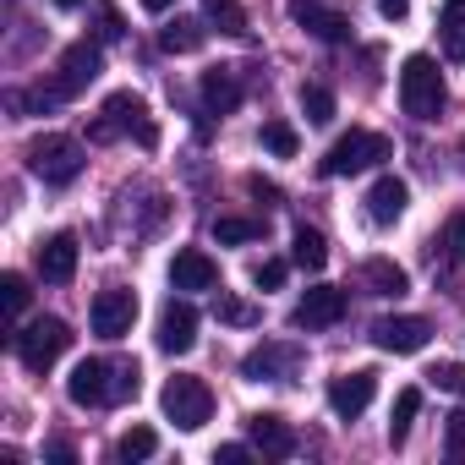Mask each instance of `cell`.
<instances>
[{
  "instance_id": "obj_1",
  "label": "cell",
  "mask_w": 465,
  "mask_h": 465,
  "mask_svg": "<svg viewBox=\"0 0 465 465\" xmlns=\"http://www.w3.org/2000/svg\"><path fill=\"white\" fill-rule=\"evenodd\" d=\"M400 104L411 121H438L443 110V72L432 55H405L400 66Z\"/></svg>"
},
{
  "instance_id": "obj_2",
  "label": "cell",
  "mask_w": 465,
  "mask_h": 465,
  "mask_svg": "<svg viewBox=\"0 0 465 465\" xmlns=\"http://www.w3.org/2000/svg\"><path fill=\"white\" fill-rule=\"evenodd\" d=\"M394 153V143L383 137V132H367V126H351L329 153H323V175H361V170H372V164H383Z\"/></svg>"
},
{
  "instance_id": "obj_3",
  "label": "cell",
  "mask_w": 465,
  "mask_h": 465,
  "mask_svg": "<svg viewBox=\"0 0 465 465\" xmlns=\"http://www.w3.org/2000/svg\"><path fill=\"white\" fill-rule=\"evenodd\" d=\"M28 170H34L45 186H72V181L83 175V148H77L72 137H61V132H45V137L28 143Z\"/></svg>"
},
{
  "instance_id": "obj_4",
  "label": "cell",
  "mask_w": 465,
  "mask_h": 465,
  "mask_svg": "<svg viewBox=\"0 0 465 465\" xmlns=\"http://www.w3.org/2000/svg\"><path fill=\"white\" fill-rule=\"evenodd\" d=\"M121 132H137V143H143V148H153V143H159V126L148 121V110H143V99H137V94H110V99H104V115L94 121V132H88V137H94V143H115Z\"/></svg>"
},
{
  "instance_id": "obj_5",
  "label": "cell",
  "mask_w": 465,
  "mask_h": 465,
  "mask_svg": "<svg viewBox=\"0 0 465 465\" xmlns=\"http://www.w3.org/2000/svg\"><path fill=\"white\" fill-rule=\"evenodd\" d=\"M12 345H17V361H23L28 372H50V367L66 356L72 329H66L61 318H34L23 334H12Z\"/></svg>"
},
{
  "instance_id": "obj_6",
  "label": "cell",
  "mask_w": 465,
  "mask_h": 465,
  "mask_svg": "<svg viewBox=\"0 0 465 465\" xmlns=\"http://www.w3.org/2000/svg\"><path fill=\"white\" fill-rule=\"evenodd\" d=\"M159 405H164V416H170L175 427L197 432V427L213 416V389H208L203 378H186V372H175V378L159 389Z\"/></svg>"
},
{
  "instance_id": "obj_7",
  "label": "cell",
  "mask_w": 465,
  "mask_h": 465,
  "mask_svg": "<svg viewBox=\"0 0 465 465\" xmlns=\"http://www.w3.org/2000/svg\"><path fill=\"white\" fill-rule=\"evenodd\" d=\"M99 66H104V55H99V39H77L66 55H61V66H55V94L61 99H77L94 77H99Z\"/></svg>"
},
{
  "instance_id": "obj_8",
  "label": "cell",
  "mask_w": 465,
  "mask_h": 465,
  "mask_svg": "<svg viewBox=\"0 0 465 465\" xmlns=\"http://www.w3.org/2000/svg\"><path fill=\"white\" fill-rule=\"evenodd\" d=\"M132 323H137V296L126 285H110L94 296V334L99 340H121V334H132Z\"/></svg>"
},
{
  "instance_id": "obj_9",
  "label": "cell",
  "mask_w": 465,
  "mask_h": 465,
  "mask_svg": "<svg viewBox=\"0 0 465 465\" xmlns=\"http://www.w3.org/2000/svg\"><path fill=\"white\" fill-rule=\"evenodd\" d=\"M291 17H296L312 39H323V45L351 39V17L334 6V0H291Z\"/></svg>"
},
{
  "instance_id": "obj_10",
  "label": "cell",
  "mask_w": 465,
  "mask_h": 465,
  "mask_svg": "<svg viewBox=\"0 0 465 465\" xmlns=\"http://www.w3.org/2000/svg\"><path fill=\"white\" fill-rule=\"evenodd\" d=\"M242 372L252 378V383H291L296 372H302V351L296 345H258L247 361H242Z\"/></svg>"
},
{
  "instance_id": "obj_11",
  "label": "cell",
  "mask_w": 465,
  "mask_h": 465,
  "mask_svg": "<svg viewBox=\"0 0 465 465\" xmlns=\"http://www.w3.org/2000/svg\"><path fill=\"white\" fill-rule=\"evenodd\" d=\"M432 340V323L427 318H378L372 323V345L389 351V356H411Z\"/></svg>"
},
{
  "instance_id": "obj_12",
  "label": "cell",
  "mask_w": 465,
  "mask_h": 465,
  "mask_svg": "<svg viewBox=\"0 0 465 465\" xmlns=\"http://www.w3.org/2000/svg\"><path fill=\"white\" fill-rule=\"evenodd\" d=\"M372 394H378V372H340L334 383H329V411L340 416V421H351V416H361L367 405H372Z\"/></svg>"
},
{
  "instance_id": "obj_13",
  "label": "cell",
  "mask_w": 465,
  "mask_h": 465,
  "mask_svg": "<svg viewBox=\"0 0 465 465\" xmlns=\"http://www.w3.org/2000/svg\"><path fill=\"white\" fill-rule=\"evenodd\" d=\"M345 318V291H334V285H312L302 302H296V329H334Z\"/></svg>"
},
{
  "instance_id": "obj_14",
  "label": "cell",
  "mask_w": 465,
  "mask_h": 465,
  "mask_svg": "<svg viewBox=\"0 0 465 465\" xmlns=\"http://www.w3.org/2000/svg\"><path fill=\"white\" fill-rule=\"evenodd\" d=\"M159 351H170V356H186L192 345H197V312H192V302H164V312H159Z\"/></svg>"
},
{
  "instance_id": "obj_15",
  "label": "cell",
  "mask_w": 465,
  "mask_h": 465,
  "mask_svg": "<svg viewBox=\"0 0 465 465\" xmlns=\"http://www.w3.org/2000/svg\"><path fill=\"white\" fill-rule=\"evenodd\" d=\"M77 236H72V230H55V236L50 242H39V280L45 285H66L72 274H77Z\"/></svg>"
},
{
  "instance_id": "obj_16",
  "label": "cell",
  "mask_w": 465,
  "mask_h": 465,
  "mask_svg": "<svg viewBox=\"0 0 465 465\" xmlns=\"http://www.w3.org/2000/svg\"><path fill=\"white\" fill-rule=\"evenodd\" d=\"M72 405H110V361H77L66 378Z\"/></svg>"
},
{
  "instance_id": "obj_17",
  "label": "cell",
  "mask_w": 465,
  "mask_h": 465,
  "mask_svg": "<svg viewBox=\"0 0 465 465\" xmlns=\"http://www.w3.org/2000/svg\"><path fill=\"white\" fill-rule=\"evenodd\" d=\"M247 427H252V449H258V454H269V460H291V454H296V432H291L285 416L263 411V416H252Z\"/></svg>"
},
{
  "instance_id": "obj_18",
  "label": "cell",
  "mask_w": 465,
  "mask_h": 465,
  "mask_svg": "<svg viewBox=\"0 0 465 465\" xmlns=\"http://www.w3.org/2000/svg\"><path fill=\"white\" fill-rule=\"evenodd\" d=\"M405 203H411V186H405L400 175H378L372 192H367V219H372V224H394V219L405 213Z\"/></svg>"
},
{
  "instance_id": "obj_19",
  "label": "cell",
  "mask_w": 465,
  "mask_h": 465,
  "mask_svg": "<svg viewBox=\"0 0 465 465\" xmlns=\"http://www.w3.org/2000/svg\"><path fill=\"white\" fill-rule=\"evenodd\" d=\"M170 285H175V291H213V285H219V269H213L208 252L186 247V252H175V263H170Z\"/></svg>"
},
{
  "instance_id": "obj_20",
  "label": "cell",
  "mask_w": 465,
  "mask_h": 465,
  "mask_svg": "<svg viewBox=\"0 0 465 465\" xmlns=\"http://www.w3.org/2000/svg\"><path fill=\"white\" fill-rule=\"evenodd\" d=\"M203 104H208V115H230V110L242 104L236 66H213V72H203Z\"/></svg>"
},
{
  "instance_id": "obj_21",
  "label": "cell",
  "mask_w": 465,
  "mask_h": 465,
  "mask_svg": "<svg viewBox=\"0 0 465 465\" xmlns=\"http://www.w3.org/2000/svg\"><path fill=\"white\" fill-rule=\"evenodd\" d=\"M203 45H208V28H203L197 17H175V23L159 28V50H170V55H192V50H203Z\"/></svg>"
},
{
  "instance_id": "obj_22",
  "label": "cell",
  "mask_w": 465,
  "mask_h": 465,
  "mask_svg": "<svg viewBox=\"0 0 465 465\" xmlns=\"http://www.w3.org/2000/svg\"><path fill=\"white\" fill-rule=\"evenodd\" d=\"M361 280H367V291H372V296H405V291H411L405 269H400V263H389V258H367V263H361Z\"/></svg>"
},
{
  "instance_id": "obj_23",
  "label": "cell",
  "mask_w": 465,
  "mask_h": 465,
  "mask_svg": "<svg viewBox=\"0 0 465 465\" xmlns=\"http://www.w3.org/2000/svg\"><path fill=\"white\" fill-rule=\"evenodd\" d=\"M438 34H443V50H449V61H465V0H443Z\"/></svg>"
},
{
  "instance_id": "obj_24",
  "label": "cell",
  "mask_w": 465,
  "mask_h": 465,
  "mask_svg": "<svg viewBox=\"0 0 465 465\" xmlns=\"http://www.w3.org/2000/svg\"><path fill=\"white\" fill-rule=\"evenodd\" d=\"M416 411H421V389H400L394 394V411H389V443H405L411 438Z\"/></svg>"
},
{
  "instance_id": "obj_25",
  "label": "cell",
  "mask_w": 465,
  "mask_h": 465,
  "mask_svg": "<svg viewBox=\"0 0 465 465\" xmlns=\"http://www.w3.org/2000/svg\"><path fill=\"white\" fill-rule=\"evenodd\" d=\"M291 258H296L302 269H323V263H329V242L318 236V230L296 224V236H291Z\"/></svg>"
},
{
  "instance_id": "obj_26",
  "label": "cell",
  "mask_w": 465,
  "mask_h": 465,
  "mask_svg": "<svg viewBox=\"0 0 465 465\" xmlns=\"http://www.w3.org/2000/svg\"><path fill=\"white\" fill-rule=\"evenodd\" d=\"M203 12H208V23H219V34L247 39V12H242V0H203Z\"/></svg>"
},
{
  "instance_id": "obj_27",
  "label": "cell",
  "mask_w": 465,
  "mask_h": 465,
  "mask_svg": "<svg viewBox=\"0 0 465 465\" xmlns=\"http://www.w3.org/2000/svg\"><path fill=\"white\" fill-rule=\"evenodd\" d=\"M258 236H263L258 219H230V213L213 219V242H219V247H242V242H258Z\"/></svg>"
},
{
  "instance_id": "obj_28",
  "label": "cell",
  "mask_w": 465,
  "mask_h": 465,
  "mask_svg": "<svg viewBox=\"0 0 465 465\" xmlns=\"http://www.w3.org/2000/svg\"><path fill=\"white\" fill-rule=\"evenodd\" d=\"M263 148H269L274 159H296V153H302V137H296L291 121H263Z\"/></svg>"
},
{
  "instance_id": "obj_29",
  "label": "cell",
  "mask_w": 465,
  "mask_h": 465,
  "mask_svg": "<svg viewBox=\"0 0 465 465\" xmlns=\"http://www.w3.org/2000/svg\"><path fill=\"white\" fill-rule=\"evenodd\" d=\"M137 389H143V372H137V361H110V405H126V400H137Z\"/></svg>"
},
{
  "instance_id": "obj_30",
  "label": "cell",
  "mask_w": 465,
  "mask_h": 465,
  "mask_svg": "<svg viewBox=\"0 0 465 465\" xmlns=\"http://www.w3.org/2000/svg\"><path fill=\"white\" fill-rule=\"evenodd\" d=\"M302 115H307L312 126H329V121H334V94H329L323 83H307V88H302Z\"/></svg>"
},
{
  "instance_id": "obj_31",
  "label": "cell",
  "mask_w": 465,
  "mask_h": 465,
  "mask_svg": "<svg viewBox=\"0 0 465 465\" xmlns=\"http://www.w3.org/2000/svg\"><path fill=\"white\" fill-rule=\"evenodd\" d=\"M153 449H159V432H153V427H126L121 443H115V454H121L126 465H132V460H148Z\"/></svg>"
},
{
  "instance_id": "obj_32",
  "label": "cell",
  "mask_w": 465,
  "mask_h": 465,
  "mask_svg": "<svg viewBox=\"0 0 465 465\" xmlns=\"http://www.w3.org/2000/svg\"><path fill=\"white\" fill-rule=\"evenodd\" d=\"M213 312H219V323H236V329H252V323H258V307H252V302H242V296H224V291H219Z\"/></svg>"
},
{
  "instance_id": "obj_33",
  "label": "cell",
  "mask_w": 465,
  "mask_h": 465,
  "mask_svg": "<svg viewBox=\"0 0 465 465\" xmlns=\"http://www.w3.org/2000/svg\"><path fill=\"white\" fill-rule=\"evenodd\" d=\"M438 247H443V263H465V213H454V219L443 224Z\"/></svg>"
},
{
  "instance_id": "obj_34",
  "label": "cell",
  "mask_w": 465,
  "mask_h": 465,
  "mask_svg": "<svg viewBox=\"0 0 465 465\" xmlns=\"http://www.w3.org/2000/svg\"><path fill=\"white\" fill-rule=\"evenodd\" d=\"M121 34H126L121 12H115V6H104V0H99V6H94V39H99V45H115Z\"/></svg>"
},
{
  "instance_id": "obj_35",
  "label": "cell",
  "mask_w": 465,
  "mask_h": 465,
  "mask_svg": "<svg viewBox=\"0 0 465 465\" xmlns=\"http://www.w3.org/2000/svg\"><path fill=\"white\" fill-rule=\"evenodd\" d=\"M0 302H6L12 318H23V307H28V280H23V274H6V280H0Z\"/></svg>"
},
{
  "instance_id": "obj_36",
  "label": "cell",
  "mask_w": 465,
  "mask_h": 465,
  "mask_svg": "<svg viewBox=\"0 0 465 465\" xmlns=\"http://www.w3.org/2000/svg\"><path fill=\"white\" fill-rule=\"evenodd\" d=\"M252 285H258V291H280V285H285V258H263V263L252 269Z\"/></svg>"
},
{
  "instance_id": "obj_37",
  "label": "cell",
  "mask_w": 465,
  "mask_h": 465,
  "mask_svg": "<svg viewBox=\"0 0 465 465\" xmlns=\"http://www.w3.org/2000/svg\"><path fill=\"white\" fill-rule=\"evenodd\" d=\"M427 378H432L443 394H465V367H460V361H443V367H432Z\"/></svg>"
},
{
  "instance_id": "obj_38",
  "label": "cell",
  "mask_w": 465,
  "mask_h": 465,
  "mask_svg": "<svg viewBox=\"0 0 465 465\" xmlns=\"http://www.w3.org/2000/svg\"><path fill=\"white\" fill-rule=\"evenodd\" d=\"M443 449H449L454 460H465V411L449 416V427H443Z\"/></svg>"
},
{
  "instance_id": "obj_39",
  "label": "cell",
  "mask_w": 465,
  "mask_h": 465,
  "mask_svg": "<svg viewBox=\"0 0 465 465\" xmlns=\"http://www.w3.org/2000/svg\"><path fill=\"white\" fill-rule=\"evenodd\" d=\"M247 192H252L258 203H280V186H274V181H263V175H252V181H247Z\"/></svg>"
},
{
  "instance_id": "obj_40",
  "label": "cell",
  "mask_w": 465,
  "mask_h": 465,
  "mask_svg": "<svg viewBox=\"0 0 465 465\" xmlns=\"http://www.w3.org/2000/svg\"><path fill=\"white\" fill-rule=\"evenodd\" d=\"M213 460H219V465H242V460H252V449H247V443H224Z\"/></svg>"
},
{
  "instance_id": "obj_41",
  "label": "cell",
  "mask_w": 465,
  "mask_h": 465,
  "mask_svg": "<svg viewBox=\"0 0 465 465\" xmlns=\"http://www.w3.org/2000/svg\"><path fill=\"white\" fill-rule=\"evenodd\" d=\"M378 12H383V17H389V23H400V17H405V12H411V0H378Z\"/></svg>"
},
{
  "instance_id": "obj_42",
  "label": "cell",
  "mask_w": 465,
  "mask_h": 465,
  "mask_svg": "<svg viewBox=\"0 0 465 465\" xmlns=\"http://www.w3.org/2000/svg\"><path fill=\"white\" fill-rule=\"evenodd\" d=\"M143 6H148V12H170V6H175V0H143Z\"/></svg>"
},
{
  "instance_id": "obj_43",
  "label": "cell",
  "mask_w": 465,
  "mask_h": 465,
  "mask_svg": "<svg viewBox=\"0 0 465 465\" xmlns=\"http://www.w3.org/2000/svg\"><path fill=\"white\" fill-rule=\"evenodd\" d=\"M55 6H61V12H77V6H83V0H55Z\"/></svg>"
}]
</instances>
